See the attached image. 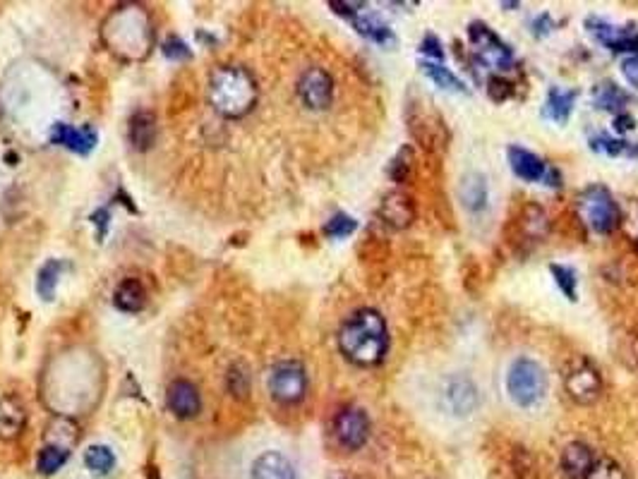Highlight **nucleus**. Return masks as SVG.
<instances>
[{"label": "nucleus", "instance_id": "dca6fc26", "mask_svg": "<svg viewBox=\"0 0 638 479\" xmlns=\"http://www.w3.org/2000/svg\"><path fill=\"white\" fill-rule=\"evenodd\" d=\"M169 408L176 417L188 419V417H195L199 412L202 401H199V393L190 382H173L169 386Z\"/></svg>", "mask_w": 638, "mask_h": 479}, {"label": "nucleus", "instance_id": "f8f14e48", "mask_svg": "<svg viewBox=\"0 0 638 479\" xmlns=\"http://www.w3.org/2000/svg\"><path fill=\"white\" fill-rule=\"evenodd\" d=\"M51 142L85 156L97 146V133L91 127H72L68 123H56L51 130Z\"/></svg>", "mask_w": 638, "mask_h": 479}, {"label": "nucleus", "instance_id": "c85d7f7f", "mask_svg": "<svg viewBox=\"0 0 638 479\" xmlns=\"http://www.w3.org/2000/svg\"><path fill=\"white\" fill-rule=\"evenodd\" d=\"M413 161H415L413 149H411V146H403V149L393 156L392 163H389V175H392V180L403 185V182L411 178V173H413Z\"/></svg>", "mask_w": 638, "mask_h": 479}, {"label": "nucleus", "instance_id": "5701e85b", "mask_svg": "<svg viewBox=\"0 0 638 479\" xmlns=\"http://www.w3.org/2000/svg\"><path fill=\"white\" fill-rule=\"evenodd\" d=\"M629 101H632V97H629L624 89H619L617 84L612 82L597 84L596 91H593V104H596V108H603V111L622 113V108H624Z\"/></svg>", "mask_w": 638, "mask_h": 479}, {"label": "nucleus", "instance_id": "9d476101", "mask_svg": "<svg viewBox=\"0 0 638 479\" xmlns=\"http://www.w3.org/2000/svg\"><path fill=\"white\" fill-rule=\"evenodd\" d=\"M444 408L456 417H468L477 410V389L468 376H451L444 386Z\"/></svg>", "mask_w": 638, "mask_h": 479}, {"label": "nucleus", "instance_id": "4468645a", "mask_svg": "<svg viewBox=\"0 0 638 479\" xmlns=\"http://www.w3.org/2000/svg\"><path fill=\"white\" fill-rule=\"evenodd\" d=\"M513 228H516V240H521V243H538L547 235L550 221H547V214L538 204H526L516 223H513Z\"/></svg>", "mask_w": 638, "mask_h": 479}, {"label": "nucleus", "instance_id": "6ab92c4d", "mask_svg": "<svg viewBox=\"0 0 638 479\" xmlns=\"http://www.w3.org/2000/svg\"><path fill=\"white\" fill-rule=\"evenodd\" d=\"M576 98H578V91L576 89H557V87H552V89L547 91L545 111H542L545 113V118L564 125L569 115H571V111H574Z\"/></svg>", "mask_w": 638, "mask_h": 479}, {"label": "nucleus", "instance_id": "4be33fe9", "mask_svg": "<svg viewBox=\"0 0 638 479\" xmlns=\"http://www.w3.org/2000/svg\"><path fill=\"white\" fill-rule=\"evenodd\" d=\"M24 427V410L14 398L0 401V437L14 438Z\"/></svg>", "mask_w": 638, "mask_h": 479}, {"label": "nucleus", "instance_id": "1a4fd4ad", "mask_svg": "<svg viewBox=\"0 0 638 479\" xmlns=\"http://www.w3.org/2000/svg\"><path fill=\"white\" fill-rule=\"evenodd\" d=\"M298 94H301L302 104L312 111L329 108L331 98H334V82H331L329 72L322 68L305 69L301 82H298Z\"/></svg>", "mask_w": 638, "mask_h": 479}, {"label": "nucleus", "instance_id": "9b49d317", "mask_svg": "<svg viewBox=\"0 0 638 479\" xmlns=\"http://www.w3.org/2000/svg\"><path fill=\"white\" fill-rule=\"evenodd\" d=\"M379 218L393 230H406L415 221V202L406 192H389L379 204Z\"/></svg>", "mask_w": 638, "mask_h": 479}, {"label": "nucleus", "instance_id": "e433bc0d", "mask_svg": "<svg viewBox=\"0 0 638 479\" xmlns=\"http://www.w3.org/2000/svg\"><path fill=\"white\" fill-rule=\"evenodd\" d=\"M622 75L626 77V82L638 89V56H629L622 60Z\"/></svg>", "mask_w": 638, "mask_h": 479}, {"label": "nucleus", "instance_id": "393cba45", "mask_svg": "<svg viewBox=\"0 0 638 479\" xmlns=\"http://www.w3.org/2000/svg\"><path fill=\"white\" fill-rule=\"evenodd\" d=\"M130 142L140 152L152 146V142H154V115H149V113L133 115V120H130Z\"/></svg>", "mask_w": 638, "mask_h": 479}, {"label": "nucleus", "instance_id": "f03ea898", "mask_svg": "<svg viewBox=\"0 0 638 479\" xmlns=\"http://www.w3.org/2000/svg\"><path fill=\"white\" fill-rule=\"evenodd\" d=\"M207 97L217 113L226 118H243L257 104V82L245 68L226 65L211 75Z\"/></svg>", "mask_w": 638, "mask_h": 479}, {"label": "nucleus", "instance_id": "ddd939ff", "mask_svg": "<svg viewBox=\"0 0 638 479\" xmlns=\"http://www.w3.org/2000/svg\"><path fill=\"white\" fill-rule=\"evenodd\" d=\"M593 465H596V456L590 451V446L581 441H574L561 451L559 467L567 479H586Z\"/></svg>", "mask_w": 638, "mask_h": 479}, {"label": "nucleus", "instance_id": "7ed1b4c3", "mask_svg": "<svg viewBox=\"0 0 638 479\" xmlns=\"http://www.w3.org/2000/svg\"><path fill=\"white\" fill-rule=\"evenodd\" d=\"M576 207H578L581 221L603 235L612 233L622 223V208L615 202L610 189L603 185H590L583 189L576 199Z\"/></svg>", "mask_w": 638, "mask_h": 479}, {"label": "nucleus", "instance_id": "0eeeda50", "mask_svg": "<svg viewBox=\"0 0 638 479\" xmlns=\"http://www.w3.org/2000/svg\"><path fill=\"white\" fill-rule=\"evenodd\" d=\"M269 391H272V396L283 405H293L298 403V401H302L305 391H308L305 367L295 360L279 362V364L272 369V376H269Z\"/></svg>", "mask_w": 638, "mask_h": 479}, {"label": "nucleus", "instance_id": "2f4dec72", "mask_svg": "<svg viewBox=\"0 0 638 479\" xmlns=\"http://www.w3.org/2000/svg\"><path fill=\"white\" fill-rule=\"evenodd\" d=\"M586 479H626V474L622 465L612 458H600L596 460V465H593Z\"/></svg>", "mask_w": 638, "mask_h": 479}, {"label": "nucleus", "instance_id": "423d86ee", "mask_svg": "<svg viewBox=\"0 0 638 479\" xmlns=\"http://www.w3.org/2000/svg\"><path fill=\"white\" fill-rule=\"evenodd\" d=\"M564 389H567L569 398L578 405H593L603 393V376L593 362L578 357L569 364Z\"/></svg>", "mask_w": 638, "mask_h": 479}, {"label": "nucleus", "instance_id": "f3484780", "mask_svg": "<svg viewBox=\"0 0 638 479\" xmlns=\"http://www.w3.org/2000/svg\"><path fill=\"white\" fill-rule=\"evenodd\" d=\"M348 20H351L353 27L358 29V32L363 36H367L370 41L393 43L392 29L386 27L384 22L379 20L377 13H372V10H367V5H365V3H360L358 10H356V13H353L351 17H348Z\"/></svg>", "mask_w": 638, "mask_h": 479}, {"label": "nucleus", "instance_id": "7c9ffc66", "mask_svg": "<svg viewBox=\"0 0 638 479\" xmlns=\"http://www.w3.org/2000/svg\"><path fill=\"white\" fill-rule=\"evenodd\" d=\"M358 228V223H356V218L348 214H337L331 216L329 223L324 226V233L329 237H337V240H341V237H348L353 233V230Z\"/></svg>", "mask_w": 638, "mask_h": 479}, {"label": "nucleus", "instance_id": "20e7f679", "mask_svg": "<svg viewBox=\"0 0 638 479\" xmlns=\"http://www.w3.org/2000/svg\"><path fill=\"white\" fill-rule=\"evenodd\" d=\"M545 372L535 360H528V357H521L509 367V374H506V391H509V398L519 408H531L542 398L545 393Z\"/></svg>", "mask_w": 638, "mask_h": 479}, {"label": "nucleus", "instance_id": "6e6552de", "mask_svg": "<svg viewBox=\"0 0 638 479\" xmlns=\"http://www.w3.org/2000/svg\"><path fill=\"white\" fill-rule=\"evenodd\" d=\"M334 437H337L338 446L346 451H358L363 448L367 437H370V419L365 415V410L348 405L338 412L334 419Z\"/></svg>", "mask_w": 638, "mask_h": 479}, {"label": "nucleus", "instance_id": "58836bf2", "mask_svg": "<svg viewBox=\"0 0 638 479\" xmlns=\"http://www.w3.org/2000/svg\"><path fill=\"white\" fill-rule=\"evenodd\" d=\"M550 27H552V22H550V14H541L538 20L533 22V32L535 36H542L550 32Z\"/></svg>", "mask_w": 638, "mask_h": 479}, {"label": "nucleus", "instance_id": "f704fd0d", "mask_svg": "<svg viewBox=\"0 0 638 479\" xmlns=\"http://www.w3.org/2000/svg\"><path fill=\"white\" fill-rule=\"evenodd\" d=\"M163 53H166V58H171V60H182V58L190 56V49L178 36H171V39H166V43H163Z\"/></svg>", "mask_w": 638, "mask_h": 479}, {"label": "nucleus", "instance_id": "f257e3e1", "mask_svg": "<svg viewBox=\"0 0 638 479\" xmlns=\"http://www.w3.org/2000/svg\"><path fill=\"white\" fill-rule=\"evenodd\" d=\"M338 347L341 353L360 367H372L384 360L389 350L384 317L377 309H358L344 321L338 331Z\"/></svg>", "mask_w": 638, "mask_h": 479}, {"label": "nucleus", "instance_id": "ea45409f", "mask_svg": "<svg viewBox=\"0 0 638 479\" xmlns=\"http://www.w3.org/2000/svg\"><path fill=\"white\" fill-rule=\"evenodd\" d=\"M106 218H108V214H106L104 208H101V211H97V214L91 216V221H97V226H98V228H101V235H104V233H106Z\"/></svg>", "mask_w": 638, "mask_h": 479}, {"label": "nucleus", "instance_id": "412c9836", "mask_svg": "<svg viewBox=\"0 0 638 479\" xmlns=\"http://www.w3.org/2000/svg\"><path fill=\"white\" fill-rule=\"evenodd\" d=\"M113 302L118 307L120 312H140L142 307L147 305V292L144 285L134 278H127L118 285V290L113 295Z\"/></svg>", "mask_w": 638, "mask_h": 479}, {"label": "nucleus", "instance_id": "b1692460", "mask_svg": "<svg viewBox=\"0 0 638 479\" xmlns=\"http://www.w3.org/2000/svg\"><path fill=\"white\" fill-rule=\"evenodd\" d=\"M63 269L65 264L63 262H58V259H51V262H46V264L42 266V272L36 276V292L42 295V299H46V302L53 299Z\"/></svg>", "mask_w": 638, "mask_h": 479}, {"label": "nucleus", "instance_id": "a878e982", "mask_svg": "<svg viewBox=\"0 0 638 479\" xmlns=\"http://www.w3.org/2000/svg\"><path fill=\"white\" fill-rule=\"evenodd\" d=\"M421 69L437 84V87L456 91V94H466V84H463L449 68H444V65L439 63H432V60H422Z\"/></svg>", "mask_w": 638, "mask_h": 479}, {"label": "nucleus", "instance_id": "bb28decb", "mask_svg": "<svg viewBox=\"0 0 638 479\" xmlns=\"http://www.w3.org/2000/svg\"><path fill=\"white\" fill-rule=\"evenodd\" d=\"M68 456H70V451H68V448H63V446H56V444L43 446L42 453H39V460H36L39 473L42 474L58 473V470H60V467L68 463Z\"/></svg>", "mask_w": 638, "mask_h": 479}, {"label": "nucleus", "instance_id": "a211bd4d", "mask_svg": "<svg viewBox=\"0 0 638 479\" xmlns=\"http://www.w3.org/2000/svg\"><path fill=\"white\" fill-rule=\"evenodd\" d=\"M254 479H295L293 463L276 451L262 453L260 458L253 463Z\"/></svg>", "mask_w": 638, "mask_h": 479}, {"label": "nucleus", "instance_id": "c9c22d12", "mask_svg": "<svg viewBox=\"0 0 638 479\" xmlns=\"http://www.w3.org/2000/svg\"><path fill=\"white\" fill-rule=\"evenodd\" d=\"M421 53H425L428 58H437V60H442V58H444L442 43H439V39H437L435 34H428L425 39H422Z\"/></svg>", "mask_w": 638, "mask_h": 479}, {"label": "nucleus", "instance_id": "a19ab883", "mask_svg": "<svg viewBox=\"0 0 638 479\" xmlns=\"http://www.w3.org/2000/svg\"><path fill=\"white\" fill-rule=\"evenodd\" d=\"M633 247H636V254H638V237H636V240H633Z\"/></svg>", "mask_w": 638, "mask_h": 479}, {"label": "nucleus", "instance_id": "473e14b6", "mask_svg": "<svg viewBox=\"0 0 638 479\" xmlns=\"http://www.w3.org/2000/svg\"><path fill=\"white\" fill-rule=\"evenodd\" d=\"M590 146H593L596 152L610 153V156H619V153L629 152V142H624V139L605 137V134H600V137H590Z\"/></svg>", "mask_w": 638, "mask_h": 479}, {"label": "nucleus", "instance_id": "39448f33", "mask_svg": "<svg viewBox=\"0 0 638 479\" xmlns=\"http://www.w3.org/2000/svg\"><path fill=\"white\" fill-rule=\"evenodd\" d=\"M468 41L473 49V56L480 65L490 69H512L513 51L509 43H504L495 34L485 22H473L468 27Z\"/></svg>", "mask_w": 638, "mask_h": 479}, {"label": "nucleus", "instance_id": "72a5a7b5", "mask_svg": "<svg viewBox=\"0 0 638 479\" xmlns=\"http://www.w3.org/2000/svg\"><path fill=\"white\" fill-rule=\"evenodd\" d=\"M512 94L513 84L509 82V79H504V77L492 75L490 79H487V97H490L495 104H502V101H506Z\"/></svg>", "mask_w": 638, "mask_h": 479}, {"label": "nucleus", "instance_id": "c756f323", "mask_svg": "<svg viewBox=\"0 0 638 479\" xmlns=\"http://www.w3.org/2000/svg\"><path fill=\"white\" fill-rule=\"evenodd\" d=\"M550 272L554 276V283L559 285V290L567 295L571 302L576 299V288H578V278H576V272L571 266H561V264H552Z\"/></svg>", "mask_w": 638, "mask_h": 479}, {"label": "nucleus", "instance_id": "aec40b11", "mask_svg": "<svg viewBox=\"0 0 638 479\" xmlns=\"http://www.w3.org/2000/svg\"><path fill=\"white\" fill-rule=\"evenodd\" d=\"M458 197H461V204L468 211L477 214L483 211L485 204H487V180L485 175L480 173H468L463 175L461 188H458Z\"/></svg>", "mask_w": 638, "mask_h": 479}, {"label": "nucleus", "instance_id": "4c0bfd02", "mask_svg": "<svg viewBox=\"0 0 638 479\" xmlns=\"http://www.w3.org/2000/svg\"><path fill=\"white\" fill-rule=\"evenodd\" d=\"M633 125H636V123H633L629 113H619L617 118H615V130H617V133H632Z\"/></svg>", "mask_w": 638, "mask_h": 479}, {"label": "nucleus", "instance_id": "cd10ccee", "mask_svg": "<svg viewBox=\"0 0 638 479\" xmlns=\"http://www.w3.org/2000/svg\"><path fill=\"white\" fill-rule=\"evenodd\" d=\"M85 465L89 467L91 473L108 474L116 465V456H113L108 446H91L89 451L85 453Z\"/></svg>", "mask_w": 638, "mask_h": 479}, {"label": "nucleus", "instance_id": "2eb2a0df", "mask_svg": "<svg viewBox=\"0 0 638 479\" xmlns=\"http://www.w3.org/2000/svg\"><path fill=\"white\" fill-rule=\"evenodd\" d=\"M506 156H509L512 170L519 175L521 180H526V182L545 180L547 166L541 156H535L533 152H528V149H523V146H509Z\"/></svg>", "mask_w": 638, "mask_h": 479}]
</instances>
